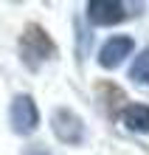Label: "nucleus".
I'll return each mask as SVG.
<instances>
[{"instance_id":"1","label":"nucleus","mask_w":149,"mask_h":155,"mask_svg":"<svg viewBox=\"0 0 149 155\" xmlns=\"http://www.w3.org/2000/svg\"><path fill=\"white\" fill-rule=\"evenodd\" d=\"M53 51H57V48H53L51 37L40 28V25L31 23L28 28L23 31V37H20V57H23V62H25L31 71H37L45 59H51Z\"/></svg>"},{"instance_id":"2","label":"nucleus","mask_w":149,"mask_h":155,"mask_svg":"<svg viewBox=\"0 0 149 155\" xmlns=\"http://www.w3.org/2000/svg\"><path fill=\"white\" fill-rule=\"evenodd\" d=\"M8 118H11V130H14L17 135L34 133L37 124H40V113H37V104L31 102V96H17L14 102H11Z\"/></svg>"},{"instance_id":"3","label":"nucleus","mask_w":149,"mask_h":155,"mask_svg":"<svg viewBox=\"0 0 149 155\" xmlns=\"http://www.w3.org/2000/svg\"><path fill=\"white\" fill-rule=\"evenodd\" d=\"M51 124H53V133H57V138L65 141V144H82L85 138V124H82V118L70 110H57L51 116Z\"/></svg>"},{"instance_id":"4","label":"nucleus","mask_w":149,"mask_h":155,"mask_svg":"<svg viewBox=\"0 0 149 155\" xmlns=\"http://www.w3.org/2000/svg\"><path fill=\"white\" fill-rule=\"evenodd\" d=\"M87 17L96 25H113L124 20L127 12L124 3H118V0H93V3H87Z\"/></svg>"},{"instance_id":"5","label":"nucleus","mask_w":149,"mask_h":155,"mask_svg":"<svg viewBox=\"0 0 149 155\" xmlns=\"http://www.w3.org/2000/svg\"><path fill=\"white\" fill-rule=\"evenodd\" d=\"M129 54H132V40L129 37H113L101 45L99 62H101V68H118L124 62V57H129Z\"/></svg>"},{"instance_id":"6","label":"nucleus","mask_w":149,"mask_h":155,"mask_svg":"<svg viewBox=\"0 0 149 155\" xmlns=\"http://www.w3.org/2000/svg\"><path fill=\"white\" fill-rule=\"evenodd\" d=\"M121 118H124V124L129 127V130L149 133V107L146 104H129L127 110L121 113Z\"/></svg>"},{"instance_id":"7","label":"nucleus","mask_w":149,"mask_h":155,"mask_svg":"<svg viewBox=\"0 0 149 155\" xmlns=\"http://www.w3.org/2000/svg\"><path fill=\"white\" fill-rule=\"evenodd\" d=\"M129 79L141 82V85H149V48L141 54V57H135L132 68H129Z\"/></svg>"},{"instance_id":"8","label":"nucleus","mask_w":149,"mask_h":155,"mask_svg":"<svg viewBox=\"0 0 149 155\" xmlns=\"http://www.w3.org/2000/svg\"><path fill=\"white\" fill-rule=\"evenodd\" d=\"M23 155H51V152H45L42 147H28V150H25Z\"/></svg>"}]
</instances>
